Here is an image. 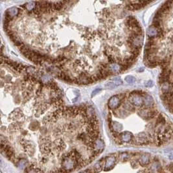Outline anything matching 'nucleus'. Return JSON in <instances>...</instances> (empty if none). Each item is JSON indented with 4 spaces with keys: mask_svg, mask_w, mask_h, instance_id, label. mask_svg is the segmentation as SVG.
<instances>
[{
    "mask_svg": "<svg viewBox=\"0 0 173 173\" xmlns=\"http://www.w3.org/2000/svg\"><path fill=\"white\" fill-rule=\"evenodd\" d=\"M129 102L133 106H138V107L141 106L144 104L143 95L137 94L134 92H132L130 93V97H129Z\"/></svg>",
    "mask_w": 173,
    "mask_h": 173,
    "instance_id": "obj_1",
    "label": "nucleus"
},
{
    "mask_svg": "<svg viewBox=\"0 0 173 173\" xmlns=\"http://www.w3.org/2000/svg\"><path fill=\"white\" fill-rule=\"evenodd\" d=\"M139 114L141 117L143 119L149 120L154 118V117L157 115V111L154 110H152L151 108H143L141 109L140 111H139Z\"/></svg>",
    "mask_w": 173,
    "mask_h": 173,
    "instance_id": "obj_2",
    "label": "nucleus"
},
{
    "mask_svg": "<svg viewBox=\"0 0 173 173\" xmlns=\"http://www.w3.org/2000/svg\"><path fill=\"white\" fill-rule=\"evenodd\" d=\"M116 161L115 157L109 156L107 157L104 160V169L105 170H110L113 168Z\"/></svg>",
    "mask_w": 173,
    "mask_h": 173,
    "instance_id": "obj_3",
    "label": "nucleus"
},
{
    "mask_svg": "<svg viewBox=\"0 0 173 173\" xmlns=\"http://www.w3.org/2000/svg\"><path fill=\"white\" fill-rule=\"evenodd\" d=\"M121 99L118 96H113L108 100V106L110 109H116L120 104Z\"/></svg>",
    "mask_w": 173,
    "mask_h": 173,
    "instance_id": "obj_4",
    "label": "nucleus"
},
{
    "mask_svg": "<svg viewBox=\"0 0 173 173\" xmlns=\"http://www.w3.org/2000/svg\"><path fill=\"white\" fill-rule=\"evenodd\" d=\"M160 29H158L157 28L151 25L147 30V35L149 37V38L154 39L156 37L158 38V35Z\"/></svg>",
    "mask_w": 173,
    "mask_h": 173,
    "instance_id": "obj_5",
    "label": "nucleus"
},
{
    "mask_svg": "<svg viewBox=\"0 0 173 173\" xmlns=\"http://www.w3.org/2000/svg\"><path fill=\"white\" fill-rule=\"evenodd\" d=\"M108 68L110 70L111 73H119L120 71H123V67H122V65L121 64H118V63L110 64L109 66H108Z\"/></svg>",
    "mask_w": 173,
    "mask_h": 173,
    "instance_id": "obj_6",
    "label": "nucleus"
},
{
    "mask_svg": "<svg viewBox=\"0 0 173 173\" xmlns=\"http://www.w3.org/2000/svg\"><path fill=\"white\" fill-rule=\"evenodd\" d=\"M18 12H19V11H18V8H16V7H12V8H9L7 11L5 16L12 19L13 17L16 16V15H18Z\"/></svg>",
    "mask_w": 173,
    "mask_h": 173,
    "instance_id": "obj_7",
    "label": "nucleus"
},
{
    "mask_svg": "<svg viewBox=\"0 0 173 173\" xmlns=\"http://www.w3.org/2000/svg\"><path fill=\"white\" fill-rule=\"evenodd\" d=\"M144 100V105L146 106V108H150L154 104V100L152 97L151 96L147 95V94H145L143 97Z\"/></svg>",
    "mask_w": 173,
    "mask_h": 173,
    "instance_id": "obj_8",
    "label": "nucleus"
},
{
    "mask_svg": "<svg viewBox=\"0 0 173 173\" xmlns=\"http://www.w3.org/2000/svg\"><path fill=\"white\" fill-rule=\"evenodd\" d=\"M132 138L133 135L132 133L129 132H124L120 135L121 140L122 141H124V142H129L132 140Z\"/></svg>",
    "mask_w": 173,
    "mask_h": 173,
    "instance_id": "obj_9",
    "label": "nucleus"
},
{
    "mask_svg": "<svg viewBox=\"0 0 173 173\" xmlns=\"http://www.w3.org/2000/svg\"><path fill=\"white\" fill-rule=\"evenodd\" d=\"M136 142L139 144H145L148 142V138L145 134L141 133L139 134L136 138Z\"/></svg>",
    "mask_w": 173,
    "mask_h": 173,
    "instance_id": "obj_10",
    "label": "nucleus"
},
{
    "mask_svg": "<svg viewBox=\"0 0 173 173\" xmlns=\"http://www.w3.org/2000/svg\"><path fill=\"white\" fill-rule=\"evenodd\" d=\"M110 128L111 129H113L114 131L115 132H120L121 131V130L123 129V126L121 123H119L118 122L114 121V122H111V123L110 124Z\"/></svg>",
    "mask_w": 173,
    "mask_h": 173,
    "instance_id": "obj_11",
    "label": "nucleus"
},
{
    "mask_svg": "<svg viewBox=\"0 0 173 173\" xmlns=\"http://www.w3.org/2000/svg\"><path fill=\"white\" fill-rule=\"evenodd\" d=\"M104 161H103L102 160H100L99 161H98L97 163H96L95 165L93 166L94 171L97 172V173L100 172L104 168Z\"/></svg>",
    "mask_w": 173,
    "mask_h": 173,
    "instance_id": "obj_12",
    "label": "nucleus"
},
{
    "mask_svg": "<svg viewBox=\"0 0 173 173\" xmlns=\"http://www.w3.org/2000/svg\"><path fill=\"white\" fill-rule=\"evenodd\" d=\"M149 162V157L147 156L146 155H143L141 157L140 160H139V163H141V165H146V164H148Z\"/></svg>",
    "mask_w": 173,
    "mask_h": 173,
    "instance_id": "obj_13",
    "label": "nucleus"
},
{
    "mask_svg": "<svg viewBox=\"0 0 173 173\" xmlns=\"http://www.w3.org/2000/svg\"><path fill=\"white\" fill-rule=\"evenodd\" d=\"M124 109L127 110H130V111H134V106L130 103V102H127V103H124Z\"/></svg>",
    "mask_w": 173,
    "mask_h": 173,
    "instance_id": "obj_14",
    "label": "nucleus"
},
{
    "mask_svg": "<svg viewBox=\"0 0 173 173\" xmlns=\"http://www.w3.org/2000/svg\"><path fill=\"white\" fill-rule=\"evenodd\" d=\"M111 81L116 85V86H118L119 85H121L123 84V81L120 78V77H115V78H112V79H111Z\"/></svg>",
    "mask_w": 173,
    "mask_h": 173,
    "instance_id": "obj_15",
    "label": "nucleus"
},
{
    "mask_svg": "<svg viewBox=\"0 0 173 173\" xmlns=\"http://www.w3.org/2000/svg\"><path fill=\"white\" fill-rule=\"evenodd\" d=\"M125 81L127 82L128 84H134L135 81V78L133 76L128 75L125 78Z\"/></svg>",
    "mask_w": 173,
    "mask_h": 173,
    "instance_id": "obj_16",
    "label": "nucleus"
},
{
    "mask_svg": "<svg viewBox=\"0 0 173 173\" xmlns=\"http://www.w3.org/2000/svg\"><path fill=\"white\" fill-rule=\"evenodd\" d=\"M105 87L108 89H114L115 88H116V85L114 84L113 82L110 81L108 82L106 84H105Z\"/></svg>",
    "mask_w": 173,
    "mask_h": 173,
    "instance_id": "obj_17",
    "label": "nucleus"
},
{
    "mask_svg": "<svg viewBox=\"0 0 173 173\" xmlns=\"http://www.w3.org/2000/svg\"><path fill=\"white\" fill-rule=\"evenodd\" d=\"M36 3H35V2H33V1H32V2H29V3H28L27 4V9L29 10V11H31V10H34L35 9V8L36 7Z\"/></svg>",
    "mask_w": 173,
    "mask_h": 173,
    "instance_id": "obj_18",
    "label": "nucleus"
},
{
    "mask_svg": "<svg viewBox=\"0 0 173 173\" xmlns=\"http://www.w3.org/2000/svg\"><path fill=\"white\" fill-rule=\"evenodd\" d=\"M27 163L26 161V160H24V159H22V160L18 161V165H19V167L22 168V169L25 167V166L27 165Z\"/></svg>",
    "mask_w": 173,
    "mask_h": 173,
    "instance_id": "obj_19",
    "label": "nucleus"
},
{
    "mask_svg": "<svg viewBox=\"0 0 173 173\" xmlns=\"http://www.w3.org/2000/svg\"><path fill=\"white\" fill-rule=\"evenodd\" d=\"M100 89H95V90H94L93 92H92V96L93 97V96H94L95 95H96L97 93H99V92H100Z\"/></svg>",
    "mask_w": 173,
    "mask_h": 173,
    "instance_id": "obj_20",
    "label": "nucleus"
},
{
    "mask_svg": "<svg viewBox=\"0 0 173 173\" xmlns=\"http://www.w3.org/2000/svg\"><path fill=\"white\" fill-rule=\"evenodd\" d=\"M152 85H153V82H152V81H148L147 82H146V86L148 87H151Z\"/></svg>",
    "mask_w": 173,
    "mask_h": 173,
    "instance_id": "obj_21",
    "label": "nucleus"
},
{
    "mask_svg": "<svg viewBox=\"0 0 173 173\" xmlns=\"http://www.w3.org/2000/svg\"><path fill=\"white\" fill-rule=\"evenodd\" d=\"M80 173H92V172L90 171V170H84V171H82V172H81Z\"/></svg>",
    "mask_w": 173,
    "mask_h": 173,
    "instance_id": "obj_22",
    "label": "nucleus"
}]
</instances>
